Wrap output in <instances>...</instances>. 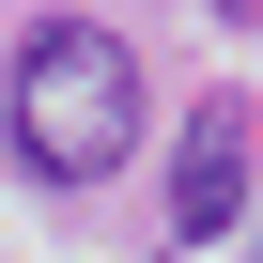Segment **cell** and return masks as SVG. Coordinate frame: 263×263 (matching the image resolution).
<instances>
[{
	"label": "cell",
	"instance_id": "1",
	"mask_svg": "<svg viewBox=\"0 0 263 263\" xmlns=\"http://www.w3.org/2000/svg\"><path fill=\"white\" fill-rule=\"evenodd\" d=\"M0 140H16L47 186H93L140 155V47L108 16H47L16 62H0Z\"/></svg>",
	"mask_w": 263,
	"mask_h": 263
},
{
	"label": "cell",
	"instance_id": "2",
	"mask_svg": "<svg viewBox=\"0 0 263 263\" xmlns=\"http://www.w3.org/2000/svg\"><path fill=\"white\" fill-rule=\"evenodd\" d=\"M232 217H248V93H201L186 108V171H171V232L217 248Z\"/></svg>",
	"mask_w": 263,
	"mask_h": 263
}]
</instances>
